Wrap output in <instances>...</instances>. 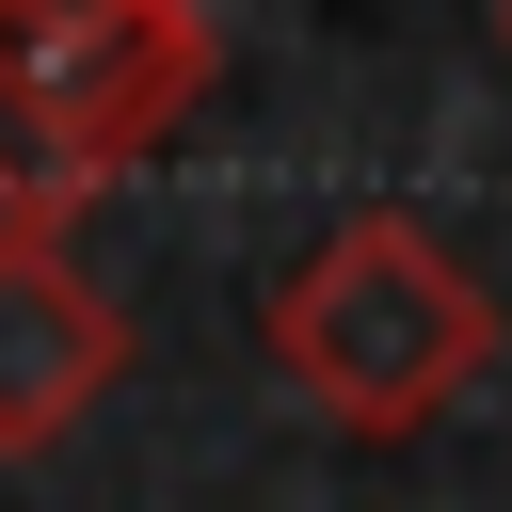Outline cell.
Returning <instances> with one entry per match:
<instances>
[{"label":"cell","instance_id":"6da1fadb","mask_svg":"<svg viewBox=\"0 0 512 512\" xmlns=\"http://www.w3.org/2000/svg\"><path fill=\"white\" fill-rule=\"evenodd\" d=\"M256 336H272V368L304 384V416L352 432V448H416V432L496 368V304H480V272H464L416 208L320 224V240L288 256V288L256 304Z\"/></svg>","mask_w":512,"mask_h":512},{"label":"cell","instance_id":"7a4b0ae2","mask_svg":"<svg viewBox=\"0 0 512 512\" xmlns=\"http://www.w3.org/2000/svg\"><path fill=\"white\" fill-rule=\"evenodd\" d=\"M208 96V0H0V208H80Z\"/></svg>","mask_w":512,"mask_h":512},{"label":"cell","instance_id":"3957f363","mask_svg":"<svg viewBox=\"0 0 512 512\" xmlns=\"http://www.w3.org/2000/svg\"><path fill=\"white\" fill-rule=\"evenodd\" d=\"M112 384H128V304L80 272L48 208H0V464L64 448Z\"/></svg>","mask_w":512,"mask_h":512},{"label":"cell","instance_id":"277c9868","mask_svg":"<svg viewBox=\"0 0 512 512\" xmlns=\"http://www.w3.org/2000/svg\"><path fill=\"white\" fill-rule=\"evenodd\" d=\"M496 48H512V0H496Z\"/></svg>","mask_w":512,"mask_h":512}]
</instances>
